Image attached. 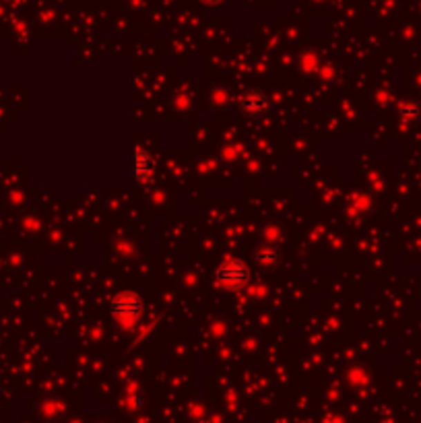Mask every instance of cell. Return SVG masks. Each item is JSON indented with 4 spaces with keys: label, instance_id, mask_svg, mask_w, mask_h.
I'll list each match as a JSON object with an SVG mask.
<instances>
[{
    "label": "cell",
    "instance_id": "cell-1",
    "mask_svg": "<svg viewBox=\"0 0 421 423\" xmlns=\"http://www.w3.org/2000/svg\"><path fill=\"white\" fill-rule=\"evenodd\" d=\"M112 316L122 324H135L144 312V301L135 291H120L110 301Z\"/></svg>",
    "mask_w": 421,
    "mask_h": 423
},
{
    "label": "cell",
    "instance_id": "cell-2",
    "mask_svg": "<svg viewBox=\"0 0 421 423\" xmlns=\"http://www.w3.org/2000/svg\"><path fill=\"white\" fill-rule=\"evenodd\" d=\"M252 279V269L248 265H244L242 261H225L217 267L215 271V281L219 287L236 291L242 289L244 285H248Z\"/></svg>",
    "mask_w": 421,
    "mask_h": 423
},
{
    "label": "cell",
    "instance_id": "cell-3",
    "mask_svg": "<svg viewBox=\"0 0 421 423\" xmlns=\"http://www.w3.org/2000/svg\"><path fill=\"white\" fill-rule=\"evenodd\" d=\"M240 110L248 118H261L269 110V100L261 89H250L240 97Z\"/></svg>",
    "mask_w": 421,
    "mask_h": 423
},
{
    "label": "cell",
    "instance_id": "cell-4",
    "mask_svg": "<svg viewBox=\"0 0 421 423\" xmlns=\"http://www.w3.org/2000/svg\"><path fill=\"white\" fill-rule=\"evenodd\" d=\"M155 171V159L153 155L142 149V147H135L133 151V173L137 178V182H147Z\"/></svg>",
    "mask_w": 421,
    "mask_h": 423
},
{
    "label": "cell",
    "instance_id": "cell-5",
    "mask_svg": "<svg viewBox=\"0 0 421 423\" xmlns=\"http://www.w3.org/2000/svg\"><path fill=\"white\" fill-rule=\"evenodd\" d=\"M254 258H256V263L263 265V267H273V265L279 261V252H277L275 248H269V246H267V248L256 250Z\"/></svg>",
    "mask_w": 421,
    "mask_h": 423
},
{
    "label": "cell",
    "instance_id": "cell-6",
    "mask_svg": "<svg viewBox=\"0 0 421 423\" xmlns=\"http://www.w3.org/2000/svg\"><path fill=\"white\" fill-rule=\"evenodd\" d=\"M420 114H421V106L418 102H413V100H409V102H405V104L401 106V116H403L405 120H409V122L418 120Z\"/></svg>",
    "mask_w": 421,
    "mask_h": 423
},
{
    "label": "cell",
    "instance_id": "cell-7",
    "mask_svg": "<svg viewBox=\"0 0 421 423\" xmlns=\"http://www.w3.org/2000/svg\"><path fill=\"white\" fill-rule=\"evenodd\" d=\"M203 4H207V6H217V4H221L223 0H200Z\"/></svg>",
    "mask_w": 421,
    "mask_h": 423
}]
</instances>
